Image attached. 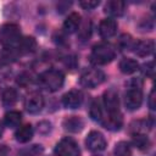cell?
<instances>
[{
    "label": "cell",
    "instance_id": "obj_21",
    "mask_svg": "<svg viewBox=\"0 0 156 156\" xmlns=\"http://www.w3.org/2000/svg\"><path fill=\"white\" fill-rule=\"evenodd\" d=\"M89 116L91 119L94 121H98L101 123L102 118H104V110H102V105L100 102V100L98 99H94L90 104V107H89Z\"/></svg>",
    "mask_w": 156,
    "mask_h": 156
},
{
    "label": "cell",
    "instance_id": "obj_15",
    "mask_svg": "<svg viewBox=\"0 0 156 156\" xmlns=\"http://www.w3.org/2000/svg\"><path fill=\"white\" fill-rule=\"evenodd\" d=\"M62 126H63V129L69 133H78L83 129L84 123H83L82 118H79L77 116H71V117H67L63 119Z\"/></svg>",
    "mask_w": 156,
    "mask_h": 156
},
{
    "label": "cell",
    "instance_id": "obj_5",
    "mask_svg": "<svg viewBox=\"0 0 156 156\" xmlns=\"http://www.w3.org/2000/svg\"><path fill=\"white\" fill-rule=\"evenodd\" d=\"M106 76L105 73L99 68H88L80 74L79 83L83 88L87 89H94L99 87L101 83H104Z\"/></svg>",
    "mask_w": 156,
    "mask_h": 156
},
{
    "label": "cell",
    "instance_id": "obj_6",
    "mask_svg": "<svg viewBox=\"0 0 156 156\" xmlns=\"http://www.w3.org/2000/svg\"><path fill=\"white\" fill-rule=\"evenodd\" d=\"M55 154L58 156H80V149L74 139L67 136L56 144Z\"/></svg>",
    "mask_w": 156,
    "mask_h": 156
},
{
    "label": "cell",
    "instance_id": "obj_33",
    "mask_svg": "<svg viewBox=\"0 0 156 156\" xmlns=\"http://www.w3.org/2000/svg\"><path fill=\"white\" fill-rule=\"evenodd\" d=\"M147 105L151 110H155L156 108V104H155V89H152L150 91V95H149V100H147Z\"/></svg>",
    "mask_w": 156,
    "mask_h": 156
},
{
    "label": "cell",
    "instance_id": "obj_19",
    "mask_svg": "<svg viewBox=\"0 0 156 156\" xmlns=\"http://www.w3.org/2000/svg\"><path fill=\"white\" fill-rule=\"evenodd\" d=\"M119 69L124 74H132L139 69V63L136 60L130 57H124L119 61Z\"/></svg>",
    "mask_w": 156,
    "mask_h": 156
},
{
    "label": "cell",
    "instance_id": "obj_11",
    "mask_svg": "<svg viewBox=\"0 0 156 156\" xmlns=\"http://www.w3.org/2000/svg\"><path fill=\"white\" fill-rule=\"evenodd\" d=\"M133 51L140 56V57H146L150 56L154 50H155V43L152 39H145V40H139L133 44Z\"/></svg>",
    "mask_w": 156,
    "mask_h": 156
},
{
    "label": "cell",
    "instance_id": "obj_25",
    "mask_svg": "<svg viewBox=\"0 0 156 156\" xmlns=\"http://www.w3.org/2000/svg\"><path fill=\"white\" fill-rule=\"evenodd\" d=\"M113 152H115V156H130L132 149L127 141H119L116 144Z\"/></svg>",
    "mask_w": 156,
    "mask_h": 156
},
{
    "label": "cell",
    "instance_id": "obj_31",
    "mask_svg": "<svg viewBox=\"0 0 156 156\" xmlns=\"http://www.w3.org/2000/svg\"><path fill=\"white\" fill-rule=\"evenodd\" d=\"M99 4H100V1H98V0H83L79 2V5L84 10H93L96 6H99Z\"/></svg>",
    "mask_w": 156,
    "mask_h": 156
},
{
    "label": "cell",
    "instance_id": "obj_13",
    "mask_svg": "<svg viewBox=\"0 0 156 156\" xmlns=\"http://www.w3.org/2000/svg\"><path fill=\"white\" fill-rule=\"evenodd\" d=\"M124 9H126V4L124 1L121 0H110L105 4L104 11L105 13H107L111 17H119L124 13Z\"/></svg>",
    "mask_w": 156,
    "mask_h": 156
},
{
    "label": "cell",
    "instance_id": "obj_24",
    "mask_svg": "<svg viewBox=\"0 0 156 156\" xmlns=\"http://www.w3.org/2000/svg\"><path fill=\"white\" fill-rule=\"evenodd\" d=\"M133 144L140 149V150H145L149 147L150 145V140L149 138L144 134V133H134L133 134Z\"/></svg>",
    "mask_w": 156,
    "mask_h": 156
},
{
    "label": "cell",
    "instance_id": "obj_29",
    "mask_svg": "<svg viewBox=\"0 0 156 156\" xmlns=\"http://www.w3.org/2000/svg\"><path fill=\"white\" fill-rule=\"evenodd\" d=\"M52 127H51V123L48 122V121H43V122H39L38 123V133L39 134H43V135H46L51 132Z\"/></svg>",
    "mask_w": 156,
    "mask_h": 156
},
{
    "label": "cell",
    "instance_id": "obj_7",
    "mask_svg": "<svg viewBox=\"0 0 156 156\" xmlns=\"http://www.w3.org/2000/svg\"><path fill=\"white\" fill-rule=\"evenodd\" d=\"M102 104L108 115H117L119 112V98L117 90L113 88L107 89L102 95Z\"/></svg>",
    "mask_w": 156,
    "mask_h": 156
},
{
    "label": "cell",
    "instance_id": "obj_30",
    "mask_svg": "<svg viewBox=\"0 0 156 156\" xmlns=\"http://www.w3.org/2000/svg\"><path fill=\"white\" fill-rule=\"evenodd\" d=\"M32 76L29 74V73H22V74H20L18 76V78H17V84L18 85H21V87H27V85H29L30 83H32Z\"/></svg>",
    "mask_w": 156,
    "mask_h": 156
},
{
    "label": "cell",
    "instance_id": "obj_35",
    "mask_svg": "<svg viewBox=\"0 0 156 156\" xmlns=\"http://www.w3.org/2000/svg\"><path fill=\"white\" fill-rule=\"evenodd\" d=\"M1 134H2V127H1V124H0V136H1Z\"/></svg>",
    "mask_w": 156,
    "mask_h": 156
},
{
    "label": "cell",
    "instance_id": "obj_8",
    "mask_svg": "<svg viewBox=\"0 0 156 156\" xmlns=\"http://www.w3.org/2000/svg\"><path fill=\"white\" fill-rule=\"evenodd\" d=\"M85 145L87 147L93 151V152H100L102 150L106 149V139L102 133L98 132V130H91L88 135H87V139H85Z\"/></svg>",
    "mask_w": 156,
    "mask_h": 156
},
{
    "label": "cell",
    "instance_id": "obj_9",
    "mask_svg": "<svg viewBox=\"0 0 156 156\" xmlns=\"http://www.w3.org/2000/svg\"><path fill=\"white\" fill-rule=\"evenodd\" d=\"M44 104H45V101H44V98H43L41 94L32 93L27 96V99L24 101V107L29 113L35 115V113H39L43 110Z\"/></svg>",
    "mask_w": 156,
    "mask_h": 156
},
{
    "label": "cell",
    "instance_id": "obj_10",
    "mask_svg": "<svg viewBox=\"0 0 156 156\" xmlns=\"http://www.w3.org/2000/svg\"><path fill=\"white\" fill-rule=\"evenodd\" d=\"M82 102H83V94L77 89H72L62 96V105L66 108H71V110L78 108L80 107Z\"/></svg>",
    "mask_w": 156,
    "mask_h": 156
},
{
    "label": "cell",
    "instance_id": "obj_28",
    "mask_svg": "<svg viewBox=\"0 0 156 156\" xmlns=\"http://www.w3.org/2000/svg\"><path fill=\"white\" fill-rule=\"evenodd\" d=\"M91 34V23L89 21H87L83 26L82 29L79 30V37L82 38V40H87Z\"/></svg>",
    "mask_w": 156,
    "mask_h": 156
},
{
    "label": "cell",
    "instance_id": "obj_2",
    "mask_svg": "<svg viewBox=\"0 0 156 156\" xmlns=\"http://www.w3.org/2000/svg\"><path fill=\"white\" fill-rule=\"evenodd\" d=\"M143 102V90H141V80L133 79L129 83L128 89L124 94V105L129 111H135L141 106Z\"/></svg>",
    "mask_w": 156,
    "mask_h": 156
},
{
    "label": "cell",
    "instance_id": "obj_12",
    "mask_svg": "<svg viewBox=\"0 0 156 156\" xmlns=\"http://www.w3.org/2000/svg\"><path fill=\"white\" fill-rule=\"evenodd\" d=\"M117 32V22L113 18H104L99 24V34L104 39L113 37Z\"/></svg>",
    "mask_w": 156,
    "mask_h": 156
},
{
    "label": "cell",
    "instance_id": "obj_4",
    "mask_svg": "<svg viewBox=\"0 0 156 156\" xmlns=\"http://www.w3.org/2000/svg\"><path fill=\"white\" fill-rule=\"evenodd\" d=\"M21 38V30L17 24L5 23L0 27V43L4 48H16Z\"/></svg>",
    "mask_w": 156,
    "mask_h": 156
},
{
    "label": "cell",
    "instance_id": "obj_34",
    "mask_svg": "<svg viewBox=\"0 0 156 156\" xmlns=\"http://www.w3.org/2000/svg\"><path fill=\"white\" fill-rule=\"evenodd\" d=\"M6 77V71H5V68L0 65V78H5Z\"/></svg>",
    "mask_w": 156,
    "mask_h": 156
},
{
    "label": "cell",
    "instance_id": "obj_3",
    "mask_svg": "<svg viewBox=\"0 0 156 156\" xmlns=\"http://www.w3.org/2000/svg\"><path fill=\"white\" fill-rule=\"evenodd\" d=\"M116 57V50L108 43H99L93 46L90 54V61L94 65L110 63Z\"/></svg>",
    "mask_w": 156,
    "mask_h": 156
},
{
    "label": "cell",
    "instance_id": "obj_27",
    "mask_svg": "<svg viewBox=\"0 0 156 156\" xmlns=\"http://www.w3.org/2000/svg\"><path fill=\"white\" fill-rule=\"evenodd\" d=\"M133 40H132V37L128 35V34H123L119 37L118 39V46L121 50H128V49H132L133 48Z\"/></svg>",
    "mask_w": 156,
    "mask_h": 156
},
{
    "label": "cell",
    "instance_id": "obj_23",
    "mask_svg": "<svg viewBox=\"0 0 156 156\" xmlns=\"http://www.w3.org/2000/svg\"><path fill=\"white\" fill-rule=\"evenodd\" d=\"M2 104L4 106L6 107H10V106H13L18 99V94H17V90L15 88H6L2 93Z\"/></svg>",
    "mask_w": 156,
    "mask_h": 156
},
{
    "label": "cell",
    "instance_id": "obj_22",
    "mask_svg": "<svg viewBox=\"0 0 156 156\" xmlns=\"http://www.w3.org/2000/svg\"><path fill=\"white\" fill-rule=\"evenodd\" d=\"M22 121V115L18 111H9L4 117V124L9 128H16Z\"/></svg>",
    "mask_w": 156,
    "mask_h": 156
},
{
    "label": "cell",
    "instance_id": "obj_32",
    "mask_svg": "<svg viewBox=\"0 0 156 156\" xmlns=\"http://www.w3.org/2000/svg\"><path fill=\"white\" fill-rule=\"evenodd\" d=\"M144 73L149 77H154V62H147L144 65Z\"/></svg>",
    "mask_w": 156,
    "mask_h": 156
},
{
    "label": "cell",
    "instance_id": "obj_18",
    "mask_svg": "<svg viewBox=\"0 0 156 156\" xmlns=\"http://www.w3.org/2000/svg\"><path fill=\"white\" fill-rule=\"evenodd\" d=\"M17 50L20 51V54H29L33 52L37 49V41L34 38L32 37H26V38H21L20 43L17 44Z\"/></svg>",
    "mask_w": 156,
    "mask_h": 156
},
{
    "label": "cell",
    "instance_id": "obj_26",
    "mask_svg": "<svg viewBox=\"0 0 156 156\" xmlns=\"http://www.w3.org/2000/svg\"><path fill=\"white\" fill-rule=\"evenodd\" d=\"M44 151L43 146L41 145H30V146H27V147H23L21 151H20V156H39L41 155Z\"/></svg>",
    "mask_w": 156,
    "mask_h": 156
},
{
    "label": "cell",
    "instance_id": "obj_1",
    "mask_svg": "<svg viewBox=\"0 0 156 156\" xmlns=\"http://www.w3.org/2000/svg\"><path fill=\"white\" fill-rule=\"evenodd\" d=\"M38 84L39 87H41L43 89L48 90V91H57L62 88L63 83H65V76L60 69H46L44 72H41L38 78Z\"/></svg>",
    "mask_w": 156,
    "mask_h": 156
},
{
    "label": "cell",
    "instance_id": "obj_20",
    "mask_svg": "<svg viewBox=\"0 0 156 156\" xmlns=\"http://www.w3.org/2000/svg\"><path fill=\"white\" fill-rule=\"evenodd\" d=\"M20 55L21 54L17 50V48H4L0 51V61L2 65H7L16 61Z\"/></svg>",
    "mask_w": 156,
    "mask_h": 156
},
{
    "label": "cell",
    "instance_id": "obj_16",
    "mask_svg": "<svg viewBox=\"0 0 156 156\" xmlns=\"http://www.w3.org/2000/svg\"><path fill=\"white\" fill-rule=\"evenodd\" d=\"M122 123H123V119L121 113L108 115L107 117H104L101 121V124L108 130H119L122 127Z\"/></svg>",
    "mask_w": 156,
    "mask_h": 156
},
{
    "label": "cell",
    "instance_id": "obj_14",
    "mask_svg": "<svg viewBox=\"0 0 156 156\" xmlns=\"http://www.w3.org/2000/svg\"><path fill=\"white\" fill-rule=\"evenodd\" d=\"M80 27V15L78 12H71L63 22V29L66 33H74Z\"/></svg>",
    "mask_w": 156,
    "mask_h": 156
},
{
    "label": "cell",
    "instance_id": "obj_17",
    "mask_svg": "<svg viewBox=\"0 0 156 156\" xmlns=\"http://www.w3.org/2000/svg\"><path fill=\"white\" fill-rule=\"evenodd\" d=\"M33 134H34V130H33V127L30 124H24L22 127H20L16 133H15V139L18 141V143H28L32 138H33Z\"/></svg>",
    "mask_w": 156,
    "mask_h": 156
}]
</instances>
